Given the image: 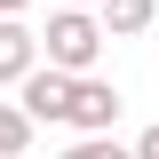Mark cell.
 I'll return each instance as SVG.
<instances>
[{"instance_id": "1", "label": "cell", "mask_w": 159, "mask_h": 159, "mask_svg": "<svg viewBox=\"0 0 159 159\" xmlns=\"http://www.w3.org/2000/svg\"><path fill=\"white\" fill-rule=\"evenodd\" d=\"M40 56H48V72L88 80V72H96V56H103V24L88 16V8H56L48 32H40Z\"/></svg>"}, {"instance_id": "2", "label": "cell", "mask_w": 159, "mask_h": 159, "mask_svg": "<svg viewBox=\"0 0 159 159\" xmlns=\"http://www.w3.org/2000/svg\"><path fill=\"white\" fill-rule=\"evenodd\" d=\"M111 119H119V88L111 80H72V127L80 135H111Z\"/></svg>"}, {"instance_id": "3", "label": "cell", "mask_w": 159, "mask_h": 159, "mask_svg": "<svg viewBox=\"0 0 159 159\" xmlns=\"http://www.w3.org/2000/svg\"><path fill=\"white\" fill-rule=\"evenodd\" d=\"M16 111L32 119V127H40V119H72V80L40 64V72H32V80L16 88Z\"/></svg>"}, {"instance_id": "4", "label": "cell", "mask_w": 159, "mask_h": 159, "mask_svg": "<svg viewBox=\"0 0 159 159\" xmlns=\"http://www.w3.org/2000/svg\"><path fill=\"white\" fill-rule=\"evenodd\" d=\"M32 72H40V32L24 16H8L0 24V88H24Z\"/></svg>"}, {"instance_id": "5", "label": "cell", "mask_w": 159, "mask_h": 159, "mask_svg": "<svg viewBox=\"0 0 159 159\" xmlns=\"http://www.w3.org/2000/svg\"><path fill=\"white\" fill-rule=\"evenodd\" d=\"M151 16H159V0H103V8H96L103 40H135V32H151Z\"/></svg>"}, {"instance_id": "6", "label": "cell", "mask_w": 159, "mask_h": 159, "mask_svg": "<svg viewBox=\"0 0 159 159\" xmlns=\"http://www.w3.org/2000/svg\"><path fill=\"white\" fill-rule=\"evenodd\" d=\"M24 143H32V119H24L16 103H0V159H16Z\"/></svg>"}, {"instance_id": "7", "label": "cell", "mask_w": 159, "mask_h": 159, "mask_svg": "<svg viewBox=\"0 0 159 159\" xmlns=\"http://www.w3.org/2000/svg\"><path fill=\"white\" fill-rule=\"evenodd\" d=\"M64 159H135V151H127L119 135H80V143H72Z\"/></svg>"}, {"instance_id": "8", "label": "cell", "mask_w": 159, "mask_h": 159, "mask_svg": "<svg viewBox=\"0 0 159 159\" xmlns=\"http://www.w3.org/2000/svg\"><path fill=\"white\" fill-rule=\"evenodd\" d=\"M127 151H135V159H159V127H143V135L127 143Z\"/></svg>"}, {"instance_id": "9", "label": "cell", "mask_w": 159, "mask_h": 159, "mask_svg": "<svg viewBox=\"0 0 159 159\" xmlns=\"http://www.w3.org/2000/svg\"><path fill=\"white\" fill-rule=\"evenodd\" d=\"M24 8H32V0H0V24H8V16H24Z\"/></svg>"}, {"instance_id": "10", "label": "cell", "mask_w": 159, "mask_h": 159, "mask_svg": "<svg viewBox=\"0 0 159 159\" xmlns=\"http://www.w3.org/2000/svg\"><path fill=\"white\" fill-rule=\"evenodd\" d=\"M64 8H88V16H96V8H103V0H64Z\"/></svg>"}]
</instances>
